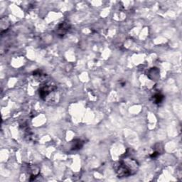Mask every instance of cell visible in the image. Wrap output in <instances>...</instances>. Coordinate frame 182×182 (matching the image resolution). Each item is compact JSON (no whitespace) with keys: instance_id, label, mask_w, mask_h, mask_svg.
<instances>
[{"instance_id":"cell-1","label":"cell","mask_w":182,"mask_h":182,"mask_svg":"<svg viewBox=\"0 0 182 182\" xmlns=\"http://www.w3.org/2000/svg\"><path fill=\"white\" fill-rule=\"evenodd\" d=\"M138 163L135 160L124 159L120 163V165L117 169V174L118 177H128L131 175L135 174L137 172Z\"/></svg>"},{"instance_id":"cell-2","label":"cell","mask_w":182,"mask_h":182,"mask_svg":"<svg viewBox=\"0 0 182 182\" xmlns=\"http://www.w3.org/2000/svg\"><path fill=\"white\" fill-rule=\"evenodd\" d=\"M71 28V25L68 22L63 21V22L59 24L56 29V35L59 37H63L66 35L67 32L69 31Z\"/></svg>"},{"instance_id":"cell-3","label":"cell","mask_w":182,"mask_h":182,"mask_svg":"<svg viewBox=\"0 0 182 182\" xmlns=\"http://www.w3.org/2000/svg\"><path fill=\"white\" fill-rule=\"evenodd\" d=\"M56 89V87L49 86V85H46V86L45 85V86L42 87L41 89L39 90V96L42 99L45 100L46 98L49 95H50L52 91H53Z\"/></svg>"},{"instance_id":"cell-4","label":"cell","mask_w":182,"mask_h":182,"mask_svg":"<svg viewBox=\"0 0 182 182\" xmlns=\"http://www.w3.org/2000/svg\"><path fill=\"white\" fill-rule=\"evenodd\" d=\"M83 142L81 140H75L72 142L71 149L72 150H78V149H81L83 146Z\"/></svg>"},{"instance_id":"cell-5","label":"cell","mask_w":182,"mask_h":182,"mask_svg":"<svg viewBox=\"0 0 182 182\" xmlns=\"http://www.w3.org/2000/svg\"><path fill=\"white\" fill-rule=\"evenodd\" d=\"M152 98H153L154 103L160 104L163 100H164V96L161 94V93H157V94H155L153 97H152Z\"/></svg>"},{"instance_id":"cell-6","label":"cell","mask_w":182,"mask_h":182,"mask_svg":"<svg viewBox=\"0 0 182 182\" xmlns=\"http://www.w3.org/2000/svg\"><path fill=\"white\" fill-rule=\"evenodd\" d=\"M159 152H154V153H152V154H151V158H156L157 157H158L159 156Z\"/></svg>"}]
</instances>
